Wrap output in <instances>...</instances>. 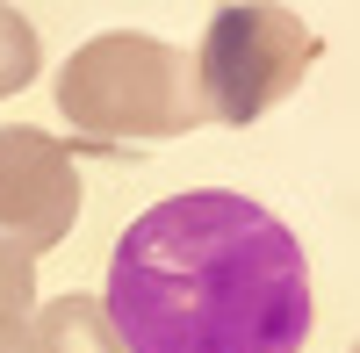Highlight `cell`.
Returning a JSON list of instances; mask_svg holds the SVG:
<instances>
[{"instance_id": "obj_1", "label": "cell", "mask_w": 360, "mask_h": 353, "mask_svg": "<svg viewBox=\"0 0 360 353\" xmlns=\"http://www.w3.org/2000/svg\"><path fill=\"white\" fill-rule=\"evenodd\" d=\"M101 310L130 353H303L317 325L303 238L238 188H188L130 217Z\"/></svg>"}, {"instance_id": "obj_2", "label": "cell", "mask_w": 360, "mask_h": 353, "mask_svg": "<svg viewBox=\"0 0 360 353\" xmlns=\"http://www.w3.org/2000/svg\"><path fill=\"white\" fill-rule=\"evenodd\" d=\"M58 115L94 152H123V144H166L202 130L209 101L188 51L144 29H101L58 65Z\"/></svg>"}, {"instance_id": "obj_3", "label": "cell", "mask_w": 360, "mask_h": 353, "mask_svg": "<svg viewBox=\"0 0 360 353\" xmlns=\"http://www.w3.org/2000/svg\"><path fill=\"white\" fill-rule=\"evenodd\" d=\"M317 51H324L317 29L281 0H224L202 29V51H195L209 123H231V130L259 123L274 101H288L310 79Z\"/></svg>"}, {"instance_id": "obj_4", "label": "cell", "mask_w": 360, "mask_h": 353, "mask_svg": "<svg viewBox=\"0 0 360 353\" xmlns=\"http://www.w3.org/2000/svg\"><path fill=\"white\" fill-rule=\"evenodd\" d=\"M79 217V159L65 137L37 123L0 130V238H15L29 259L65 245Z\"/></svg>"}, {"instance_id": "obj_5", "label": "cell", "mask_w": 360, "mask_h": 353, "mask_svg": "<svg viewBox=\"0 0 360 353\" xmlns=\"http://www.w3.org/2000/svg\"><path fill=\"white\" fill-rule=\"evenodd\" d=\"M37 353H130V346L115 339L101 296H79L72 288V296H51L37 310Z\"/></svg>"}, {"instance_id": "obj_6", "label": "cell", "mask_w": 360, "mask_h": 353, "mask_svg": "<svg viewBox=\"0 0 360 353\" xmlns=\"http://www.w3.org/2000/svg\"><path fill=\"white\" fill-rule=\"evenodd\" d=\"M37 65H44V44H37V29H29V15L0 0V101L22 94V86L37 79Z\"/></svg>"}, {"instance_id": "obj_7", "label": "cell", "mask_w": 360, "mask_h": 353, "mask_svg": "<svg viewBox=\"0 0 360 353\" xmlns=\"http://www.w3.org/2000/svg\"><path fill=\"white\" fill-rule=\"evenodd\" d=\"M37 310V259L15 238H0V317H29Z\"/></svg>"}, {"instance_id": "obj_8", "label": "cell", "mask_w": 360, "mask_h": 353, "mask_svg": "<svg viewBox=\"0 0 360 353\" xmlns=\"http://www.w3.org/2000/svg\"><path fill=\"white\" fill-rule=\"evenodd\" d=\"M0 353H37V317H0Z\"/></svg>"}, {"instance_id": "obj_9", "label": "cell", "mask_w": 360, "mask_h": 353, "mask_svg": "<svg viewBox=\"0 0 360 353\" xmlns=\"http://www.w3.org/2000/svg\"><path fill=\"white\" fill-rule=\"evenodd\" d=\"M353 353H360V346H353Z\"/></svg>"}]
</instances>
